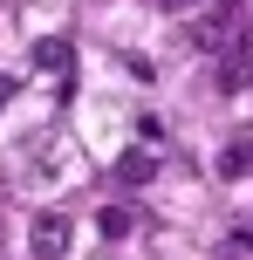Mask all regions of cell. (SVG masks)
Returning a JSON list of instances; mask_svg holds the SVG:
<instances>
[{"mask_svg":"<svg viewBox=\"0 0 253 260\" xmlns=\"http://www.w3.org/2000/svg\"><path fill=\"white\" fill-rule=\"evenodd\" d=\"M96 226H103V240H130V206H103V212H96Z\"/></svg>","mask_w":253,"mask_h":260,"instance_id":"obj_5","label":"cell"},{"mask_svg":"<svg viewBox=\"0 0 253 260\" xmlns=\"http://www.w3.org/2000/svg\"><path fill=\"white\" fill-rule=\"evenodd\" d=\"M137 137H144V144H164V117H137Z\"/></svg>","mask_w":253,"mask_h":260,"instance_id":"obj_8","label":"cell"},{"mask_svg":"<svg viewBox=\"0 0 253 260\" xmlns=\"http://www.w3.org/2000/svg\"><path fill=\"white\" fill-rule=\"evenodd\" d=\"M151 178H158V157L151 151H123L117 157V185H151Z\"/></svg>","mask_w":253,"mask_h":260,"instance_id":"obj_4","label":"cell"},{"mask_svg":"<svg viewBox=\"0 0 253 260\" xmlns=\"http://www.w3.org/2000/svg\"><path fill=\"white\" fill-rule=\"evenodd\" d=\"M14 96H21V76H0V110H7Z\"/></svg>","mask_w":253,"mask_h":260,"instance_id":"obj_9","label":"cell"},{"mask_svg":"<svg viewBox=\"0 0 253 260\" xmlns=\"http://www.w3.org/2000/svg\"><path fill=\"white\" fill-rule=\"evenodd\" d=\"M68 240H76L68 212H41V219H34V253H41V260H62V253H68Z\"/></svg>","mask_w":253,"mask_h":260,"instance_id":"obj_2","label":"cell"},{"mask_svg":"<svg viewBox=\"0 0 253 260\" xmlns=\"http://www.w3.org/2000/svg\"><path fill=\"white\" fill-rule=\"evenodd\" d=\"M253 171V151L246 144H226V151H219V178H246Z\"/></svg>","mask_w":253,"mask_h":260,"instance_id":"obj_6","label":"cell"},{"mask_svg":"<svg viewBox=\"0 0 253 260\" xmlns=\"http://www.w3.org/2000/svg\"><path fill=\"white\" fill-rule=\"evenodd\" d=\"M27 62H34L41 76H62V69H76V48H68L62 35H34L27 41Z\"/></svg>","mask_w":253,"mask_h":260,"instance_id":"obj_3","label":"cell"},{"mask_svg":"<svg viewBox=\"0 0 253 260\" xmlns=\"http://www.w3.org/2000/svg\"><path fill=\"white\" fill-rule=\"evenodd\" d=\"M123 69H130L137 82H158V62H151V55H123Z\"/></svg>","mask_w":253,"mask_h":260,"instance_id":"obj_7","label":"cell"},{"mask_svg":"<svg viewBox=\"0 0 253 260\" xmlns=\"http://www.w3.org/2000/svg\"><path fill=\"white\" fill-rule=\"evenodd\" d=\"M158 7H192V0H158Z\"/></svg>","mask_w":253,"mask_h":260,"instance_id":"obj_10","label":"cell"},{"mask_svg":"<svg viewBox=\"0 0 253 260\" xmlns=\"http://www.w3.org/2000/svg\"><path fill=\"white\" fill-rule=\"evenodd\" d=\"M233 35H240V7H233V0H219V7L205 14L199 27H192V48H199V55H219Z\"/></svg>","mask_w":253,"mask_h":260,"instance_id":"obj_1","label":"cell"},{"mask_svg":"<svg viewBox=\"0 0 253 260\" xmlns=\"http://www.w3.org/2000/svg\"><path fill=\"white\" fill-rule=\"evenodd\" d=\"M246 233H253V226H246Z\"/></svg>","mask_w":253,"mask_h":260,"instance_id":"obj_11","label":"cell"}]
</instances>
